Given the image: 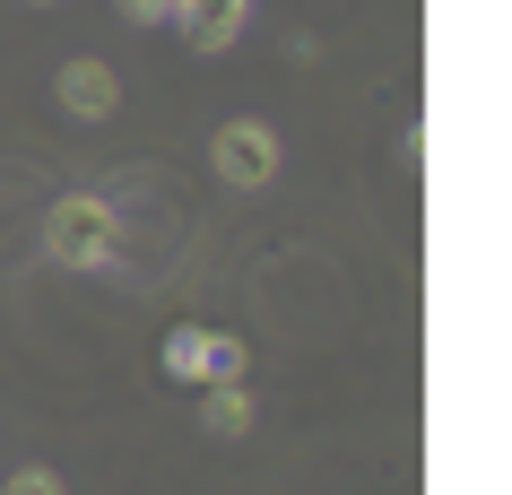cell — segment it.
<instances>
[{
	"mask_svg": "<svg viewBox=\"0 0 512 495\" xmlns=\"http://www.w3.org/2000/svg\"><path fill=\"white\" fill-rule=\"evenodd\" d=\"M113 200H96V192H70V200H53V218H44V252H53L61 270H105L113 261Z\"/></svg>",
	"mask_w": 512,
	"mask_h": 495,
	"instance_id": "cell-1",
	"label": "cell"
},
{
	"mask_svg": "<svg viewBox=\"0 0 512 495\" xmlns=\"http://www.w3.org/2000/svg\"><path fill=\"white\" fill-rule=\"evenodd\" d=\"M209 165H217V183L261 192V183L278 174V131H270V122H226V131L209 139Z\"/></svg>",
	"mask_w": 512,
	"mask_h": 495,
	"instance_id": "cell-2",
	"label": "cell"
},
{
	"mask_svg": "<svg viewBox=\"0 0 512 495\" xmlns=\"http://www.w3.org/2000/svg\"><path fill=\"white\" fill-rule=\"evenodd\" d=\"M61 105L79 113V122H105L122 105V79H113V61H61Z\"/></svg>",
	"mask_w": 512,
	"mask_h": 495,
	"instance_id": "cell-3",
	"label": "cell"
},
{
	"mask_svg": "<svg viewBox=\"0 0 512 495\" xmlns=\"http://www.w3.org/2000/svg\"><path fill=\"white\" fill-rule=\"evenodd\" d=\"M243 18H252V0H183V35L200 53H226L243 35Z\"/></svg>",
	"mask_w": 512,
	"mask_h": 495,
	"instance_id": "cell-4",
	"label": "cell"
},
{
	"mask_svg": "<svg viewBox=\"0 0 512 495\" xmlns=\"http://www.w3.org/2000/svg\"><path fill=\"white\" fill-rule=\"evenodd\" d=\"M200 435H217V443L252 435V391L243 383H200Z\"/></svg>",
	"mask_w": 512,
	"mask_h": 495,
	"instance_id": "cell-5",
	"label": "cell"
},
{
	"mask_svg": "<svg viewBox=\"0 0 512 495\" xmlns=\"http://www.w3.org/2000/svg\"><path fill=\"white\" fill-rule=\"evenodd\" d=\"M165 374H174V383H209V330L200 322L165 330Z\"/></svg>",
	"mask_w": 512,
	"mask_h": 495,
	"instance_id": "cell-6",
	"label": "cell"
},
{
	"mask_svg": "<svg viewBox=\"0 0 512 495\" xmlns=\"http://www.w3.org/2000/svg\"><path fill=\"white\" fill-rule=\"evenodd\" d=\"M243 365H252V357H243L235 330H209V383H243Z\"/></svg>",
	"mask_w": 512,
	"mask_h": 495,
	"instance_id": "cell-7",
	"label": "cell"
},
{
	"mask_svg": "<svg viewBox=\"0 0 512 495\" xmlns=\"http://www.w3.org/2000/svg\"><path fill=\"white\" fill-rule=\"evenodd\" d=\"M9 495H61V478H53V469H18V478H9Z\"/></svg>",
	"mask_w": 512,
	"mask_h": 495,
	"instance_id": "cell-8",
	"label": "cell"
},
{
	"mask_svg": "<svg viewBox=\"0 0 512 495\" xmlns=\"http://www.w3.org/2000/svg\"><path fill=\"white\" fill-rule=\"evenodd\" d=\"M131 18H183V0H122Z\"/></svg>",
	"mask_w": 512,
	"mask_h": 495,
	"instance_id": "cell-9",
	"label": "cell"
},
{
	"mask_svg": "<svg viewBox=\"0 0 512 495\" xmlns=\"http://www.w3.org/2000/svg\"><path fill=\"white\" fill-rule=\"evenodd\" d=\"M35 9H44V0H35Z\"/></svg>",
	"mask_w": 512,
	"mask_h": 495,
	"instance_id": "cell-10",
	"label": "cell"
}]
</instances>
